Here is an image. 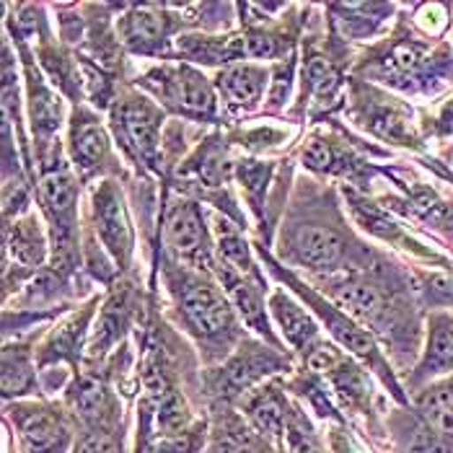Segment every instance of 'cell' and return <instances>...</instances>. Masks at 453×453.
Masks as SVG:
<instances>
[{"label":"cell","mask_w":453,"mask_h":453,"mask_svg":"<svg viewBox=\"0 0 453 453\" xmlns=\"http://www.w3.org/2000/svg\"><path fill=\"white\" fill-rule=\"evenodd\" d=\"M176 298H179V309L184 314V321L203 340L215 342L220 337L226 340L234 334L231 306L212 282L203 278H192V275H181L179 288H176Z\"/></svg>","instance_id":"cell-1"},{"label":"cell","mask_w":453,"mask_h":453,"mask_svg":"<svg viewBox=\"0 0 453 453\" xmlns=\"http://www.w3.org/2000/svg\"><path fill=\"white\" fill-rule=\"evenodd\" d=\"M161 78L158 96L169 104H174L179 111L189 114H212L215 111V96L210 88L208 78L192 68H169L156 73Z\"/></svg>","instance_id":"cell-2"},{"label":"cell","mask_w":453,"mask_h":453,"mask_svg":"<svg viewBox=\"0 0 453 453\" xmlns=\"http://www.w3.org/2000/svg\"><path fill=\"white\" fill-rule=\"evenodd\" d=\"M166 239L184 259L195 265H208L210 246L203 228V215L195 203L176 200L166 212Z\"/></svg>","instance_id":"cell-3"},{"label":"cell","mask_w":453,"mask_h":453,"mask_svg":"<svg viewBox=\"0 0 453 453\" xmlns=\"http://www.w3.org/2000/svg\"><path fill=\"white\" fill-rule=\"evenodd\" d=\"M94 212H96V228L102 234V242L119 262H125L133 251V226L114 184L106 181L96 192Z\"/></svg>","instance_id":"cell-4"},{"label":"cell","mask_w":453,"mask_h":453,"mask_svg":"<svg viewBox=\"0 0 453 453\" xmlns=\"http://www.w3.org/2000/svg\"><path fill=\"white\" fill-rule=\"evenodd\" d=\"M21 412L19 427L29 453H65L70 430L60 412L50 407H29Z\"/></svg>","instance_id":"cell-5"},{"label":"cell","mask_w":453,"mask_h":453,"mask_svg":"<svg viewBox=\"0 0 453 453\" xmlns=\"http://www.w3.org/2000/svg\"><path fill=\"white\" fill-rule=\"evenodd\" d=\"M114 117H117V133H122L125 142L133 145L138 150V156L150 158L156 153L158 127H161L158 109L148 104L145 99H133V102L119 106Z\"/></svg>","instance_id":"cell-6"},{"label":"cell","mask_w":453,"mask_h":453,"mask_svg":"<svg viewBox=\"0 0 453 453\" xmlns=\"http://www.w3.org/2000/svg\"><path fill=\"white\" fill-rule=\"evenodd\" d=\"M342 239L337 231H332L329 226H301L296 234H293V242H290V251L293 257L301 262V265H309L314 270H326V267H334L342 257Z\"/></svg>","instance_id":"cell-7"},{"label":"cell","mask_w":453,"mask_h":453,"mask_svg":"<svg viewBox=\"0 0 453 453\" xmlns=\"http://www.w3.org/2000/svg\"><path fill=\"white\" fill-rule=\"evenodd\" d=\"M334 298L337 303L349 311V316L371 324V326H379L388 319V306H386V296L381 293L379 285L368 282V280L352 278L342 285H337L334 290Z\"/></svg>","instance_id":"cell-8"},{"label":"cell","mask_w":453,"mask_h":453,"mask_svg":"<svg viewBox=\"0 0 453 453\" xmlns=\"http://www.w3.org/2000/svg\"><path fill=\"white\" fill-rule=\"evenodd\" d=\"M119 32L125 44H130L133 50H150L158 42H164V36L169 35V16L164 11H156L150 5L135 8L133 13H127L119 24Z\"/></svg>","instance_id":"cell-9"},{"label":"cell","mask_w":453,"mask_h":453,"mask_svg":"<svg viewBox=\"0 0 453 453\" xmlns=\"http://www.w3.org/2000/svg\"><path fill=\"white\" fill-rule=\"evenodd\" d=\"M73 158L83 172H94L102 166L106 158L109 142H106L104 130L99 127V122L88 114H75L73 122Z\"/></svg>","instance_id":"cell-10"},{"label":"cell","mask_w":453,"mask_h":453,"mask_svg":"<svg viewBox=\"0 0 453 453\" xmlns=\"http://www.w3.org/2000/svg\"><path fill=\"white\" fill-rule=\"evenodd\" d=\"M267 83V73L254 65H236L218 75V88L231 106H251L259 102Z\"/></svg>","instance_id":"cell-11"},{"label":"cell","mask_w":453,"mask_h":453,"mask_svg":"<svg viewBox=\"0 0 453 453\" xmlns=\"http://www.w3.org/2000/svg\"><path fill=\"white\" fill-rule=\"evenodd\" d=\"M273 368H280L273 352H262V348L244 349L223 368L226 373H223L220 386H226V394H239V391H246L257 379H262L265 373H270Z\"/></svg>","instance_id":"cell-12"},{"label":"cell","mask_w":453,"mask_h":453,"mask_svg":"<svg viewBox=\"0 0 453 453\" xmlns=\"http://www.w3.org/2000/svg\"><path fill=\"white\" fill-rule=\"evenodd\" d=\"M270 309L282 326V334L296 348H309L316 337V324L298 303H293L285 293H275L270 301Z\"/></svg>","instance_id":"cell-13"},{"label":"cell","mask_w":453,"mask_h":453,"mask_svg":"<svg viewBox=\"0 0 453 453\" xmlns=\"http://www.w3.org/2000/svg\"><path fill=\"white\" fill-rule=\"evenodd\" d=\"M418 410L430 430L443 438H453V381L427 388L419 396Z\"/></svg>","instance_id":"cell-14"},{"label":"cell","mask_w":453,"mask_h":453,"mask_svg":"<svg viewBox=\"0 0 453 453\" xmlns=\"http://www.w3.org/2000/svg\"><path fill=\"white\" fill-rule=\"evenodd\" d=\"M449 368H453V314H443L430 321V342L422 373H441Z\"/></svg>","instance_id":"cell-15"},{"label":"cell","mask_w":453,"mask_h":453,"mask_svg":"<svg viewBox=\"0 0 453 453\" xmlns=\"http://www.w3.org/2000/svg\"><path fill=\"white\" fill-rule=\"evenodd\" d=\"M8 249H11L13 259L27 267H36L44 259V239H42V228H39L35 215L27 220H19L11 228Z\"/></svg>","instance_id":"cell-16"},{"label":"cell","mask_w":453,"mask_h":453,"mask_svg":"<svg viewBox=\"0 0 453 453\" xmlns=\"http://www.w3.org/2000/svg\"><path fill=\"white\" fill-rule=\"evenodd\" d=\"M215 234H218V251H220V262L226 267H231L234 273H239L242 278H257V267L249 257V249L246 242L242 239L239 231H234L228 223H218L215 226Z\"/></svg>","instance_id":"cell-17"},{"label":"cell","mask_w":453,"mask_h":453,"mask_svg":"<svg viewBox=\"0 0 453 453\" xmlns=\"http://www.w3.org/2000/svg\"><path fill=\"white\" fill-rule=\"evenodd\" d=\"M246 415L251 418V422L257 425V430L262 435H270V438H280L282 435L285 412H282V404H280L275 394H270V391L254 394L246 402Z\"/></svg>","instance_id":"cell-18"},{"label":"cell","mask_w":453,"mask_h":453,"mask_svg":"<svg viewBox=\"0 0 453 453\" xmlns=\"http://www.w3.org/2000/svg\"><path fill=\"white\" fill-rule=\"evenodd\" d=\"M73 404H75V412L86 422H99L109 410V394L99 381L83 379L73 391Z\"/></svg>","instance_id":"cell-19"},{"label":"cell","mask_w":453,"mask_h":453,"mask_svg":"<svg viewBox=\"0 0 453 453\" xmlns=\"http://www.w3.org/2000/svg\"><path fill=\"white\" fill-rule=\"evenodd\" d=\"M32 384H35V373H32V365H29L27 355L16 352V357H13V349H5V363H3V388H5V396L24 394Z\"/></svg>","instance_id":"cell-20"},{"label":"cell","mask_w":453,"mask_h":453,"mask_svg":"<svg viewBox=\"0 0 453 453\" xmlns=\"http://www.w3.org/2000/svg\"><path fill=\"white\" fill-rule=\"evenodd\" d=\"M208 453H254L251 435L242 422H228L212 435Z\"/></svg>","instance_id":"cell-21"},{"label":"cell","mask_w":453,"mask_h":453,"mask_svg":"<svg viewBox=\"0 0 453 453\" xmlns=\"http://www.w3.org/2000/svg\"><path fill=\"white\" fill-rule=\"evenodd\" d=\"M75 453H122V441L114 433L94 430L78 443Z\"/></svg>","instance_id":"cell-22"},{"label":"cell","mask_w":453,"mask_h":453,"mask_svg":"<svg viewBox=\"0 0 453 453\" xmlns=\"http://www.w3.org/2000/svg\"><path fill=\"white\" fill-rule=\"evenodd\" d=\"M425 293L435 303H453V275H430Z\"/></svg>","instance_id":"cell-23"}]
</instances>
